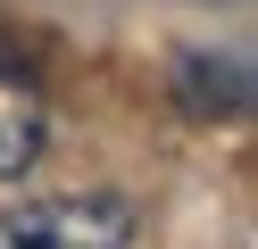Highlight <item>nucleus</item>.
<instances>
[{
    "instance_id": "f257e3e1",
    "label": "nucleus",
    "mask_w": 258,
    "mask_h": 249,
    "mask_svg": "<svg viewBox=\"0 0 258 249\" xmlns=\"http://www.w3.org/2000/svg\"><path fill=\"white\" fill-rule=\"evenodd\" d=\"M125 241H134L125 191H58L0 208V249H125Z\"/></svg>"
},
{
    "instance_id": "f03ea898",
    "label": "nucleus",
    "mask_w": 258,
    "mask_h": 249,
    "mask_svg": "<svg viewBox=\"0 0 258 249\" xmlns=\"http://www.w3.org/2000/svg\"><path fill=\"white\" fill-rule=\"evenodd\" d=\"M42 141H50V108H42V92L17 75V66H0V183H17L25 166L42 158Z\"/></svg>"
},
{
    "instance_id": "7ed1b4c3",
    "label": "nucleus",
    "mask_w": 258,
    "mask_h": 249,
    "mask_svg": "<svg viewBox=\"0 0 258 249\" xmlns=\"http://www.w3.org/2000/svg\"><path fill=\"white\" fill-rule=\"evenodd\" d=\"M175 100L191 116H241L250 108V75H241V58H183L175 66Z\"/></svg>"
}]
</instances>
